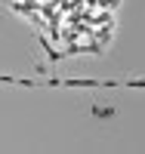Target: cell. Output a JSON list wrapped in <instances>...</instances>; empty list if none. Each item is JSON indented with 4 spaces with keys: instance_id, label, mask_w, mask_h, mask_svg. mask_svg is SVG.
<instances>
[{
    "instance_id": "1",
    "label": "cell",
    "mask_w": 145,
    "mask_h": 154,
    "mask_svg": "<svg viewBox=\"0 0 145 154\" xmlns=\"http://www.w3.org/2000/svg\"><path fill=\"white\" fill-rule=\"evenodd\" d=\"M93 114H96V117H111L114 111H111V108H93Z\"/></svg>"
}]
</instances>
